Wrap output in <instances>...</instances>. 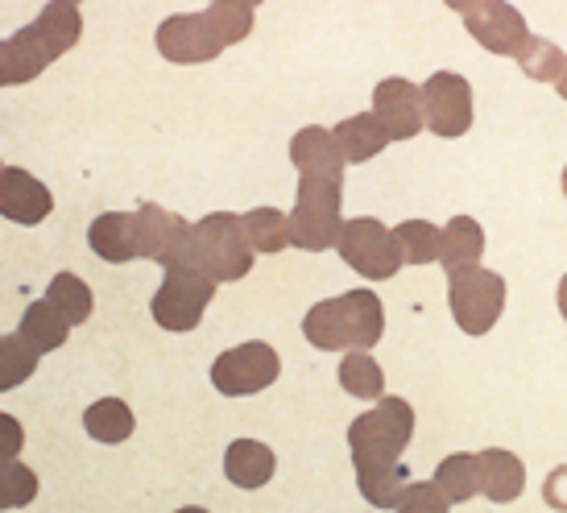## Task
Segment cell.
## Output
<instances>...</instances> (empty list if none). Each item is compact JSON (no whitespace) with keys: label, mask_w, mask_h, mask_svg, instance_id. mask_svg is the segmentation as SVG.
I'll list each match as a JSON object with an SVG mask.
<instances>
[{"label":"cell","mask_w":567,"mask_h":513,"mask_svg":"<svg viewBox=\"0 0 567 513\" xmlns=\"http://www.w3.org/2000/svg\"><path fill=\"white\" fill-rule=\"evenodd\" d=\"M476 472H481V493H485L493 505H509V501L522 497L526 489V468L514 451L505 448H488L476 451Z\"/></svg>","instance_id":"obj_16"},{"label":"cell","mask_w":567,"mask_h":513,"mask_svg":"<svg viewBox=\"0 0 567 513\" xmlns=\"http://www.w3.org/2000/svg\"><path fill=\"white\" fill-rule=\"evenodd\" d=\"M83 427L95 443H125L133 435V410L121 398H100V402L87 406Z\"/></svg>","instance_id":"obj_25"},{"label":"cell","mask_w":567,"mask_h":513,"mask_svg":"<svg viewBox=\"0 0 567 513\" xmlns=\"http://www.w3.org/2000/svg\"><path fill=\"white\" fill-rule=\"evenodd\" d=\"M344 183H323V178H299V203L290 212V245L307 253L336 249V240L344 233L340 219V195Z\"/></svg>","instance_id":"obj_4"},{"label":"cell","mask_w":567,"mask_h":513,"mask_svg":"<svg viewBox=\"0 0 567 513\" xmlns=\"http://www.w3.org/2000/svg\"><path fill=\"white\" fill-rule=\"evenodd\" d=\"M559 315L567 319V274L559 278Z\"/></svg>","instance_id":"obj_39"},{"label":"cell","mask_w":567,"mask_h":513,"mask_svg":"<svg viewBox=\"0 0 567 513\" xmlns=\"http://www.w3.org/2000/svg\"><path fill=\"white\" fill-rule=\"evenodd\" d=\"M435 484H440V493L452 505L456 501H473L481 493V472H476V455L468 451H456V455H447L440 468H435Z\"/></svg>","instance_id":"obj_27"},{"label":"cell","mask_w":567,"mask_h":513,"mask_svg":"<svg viewBox=\"0 0 567 513\" xmlns=\"http://www.w3.org/2000/svg\"><path fill=\"white\" fill-rule=\"evenodd\" d=\"M385 331V311L373 290H348L340 298L316 302L302 319V336L319 352H369Z\"/></svg>","instance_id":"obj_1"},{"label":"cell","mask_w":567,"mask_h":513,"mask_svg":"<svg viewBox=\"0 0 567 513\" xmlns=\"http://www.w3.org/2000/svg\"><path fill=\"white\" fill-rule=\"evenodd\" d=\"M443 4H447V9H456V13H468L476 0H443Z\"/></svg>","instance_id":"obj_38"},{"label":"cell","mask_w":567,"mask_h":513,"mask_svg":"<svg viewBox=\"0 0 567 513\" xmlns=\"http://www.w3.org/2000/svg\"><path fill=\"white\" fill-rule=\"evenodd\" d=\"M290 162L299 178H323V183H344V150L336 145V133L319 125H307L290 137Z\"/></svg>","instance_id":"obj_15"},{"label":"cell","mask_w":567,"mask_h":513,"mask_svg":"<svg viewBox=\"0 0 567 513\" xmlns=\"http://www.w3.org/2000/svg\"><path fill=\"white\" fill-rule=\"evenodd\" d=\"M481 253H485V233H481V224L473 216H456L440 233V265L447 274L481 265Z\"/></svg>","instance_id":"obj_20"},{"label":"cell","mask_w":567,"mask_h":513,"mask_svg":"<svg viewBox=\"0 0 567 513\" xmlns=\"http://www.w3.org/2000/svg\"><path fill=\"white\" fill-rule=\"evenodd\" d=\"M423 121L435 137H464L473 125V88L456 71H435L423 83Z\"/></svg>","instance_id":"obj_10"},{"label":"cell","mask_w":567,"mask_h":513,"mask_svg":"<svg viewBox=\"0 0 567 513\" xmlns=\"http://www.w3.org/2000/svg\"><path fill=\"white\" fill-rule=\"evenodd\" d=\"M447 510H452V501L443 497L435 481L406 484V493H402V501H398V513H447Z\"/></svg>","instance_id":"obj_35"},{"label":"cell","mask_w":567,"mask_h":513,"mask_svg":"<svg viewBox=\"0 0 567 513\" xmlns=\"http://www.w3.org/2000/svg\"><path fill=\"white\" fill-rule=\"evenodd\" d=\"M190 236L195 224L158 203H145L137 212V257H150L162 269H190Z\"/></svg>","instance_id":"obj_9"},{"label":"cell","mask_w":567,"mask_h":513,"mask_svg":"<svg viewBox=\"0 0 567 513\" xmlns=\"http://www.w3.org/2000/svg\"><path fill=\"white\" fill-rule=\"evenodd\" d=\"M555 88H559V95H564V100H567V66H564V75L555 79Z\"/></svg>","instance_id":"obj_40"},{"label":"cell","mask_w":567,"mask_h":513,"mask_svg":"<svg viewBox=\"0 0 567 513\" xmlns=\"http://www.w3.org/2000/svg\"><path fill=\"white\" fill-rule=\"evenodd\" d=\"M447 307L464 336H485L505 311V278L485 265L447 274Z\"/></svg>","instance_id":"obj_5"},{"label":"cell","mask_w":567,"mask_h":513,"mask_svg":"<svg viewBox=\"0 0 567 513\" xmlns=\"http://www.w3.org/2000/svg\"><path fill=\"white\" fill-rule=\"evenodd\" d=\"M245 233L257 253H282L290 245V216L278 207H252L245 212Z\"/></svg>","instance_id":"obj_29"},{"label":"cell","mask_w":567,"mask_h":513,"mask_svg":"<svg viewBox=\"0 0 567 513\" xmlns=\"http://www.w3.org/2000/svg\"><path fill=\"white\" fill-rule=\"evenodd\" d=\"M237 4H249V9H257V4H261V0H237Z\"/></svg>","instance_id":"obj_42"},{"label":"cell","mask_w":567,"mask_h":513,"mask_svg":"<svg viewBox=\"0 0 567 513\" xmlns=\"http://www.w3.org/2000/svg\"><path fill=\"white\" fill-rule=\"evenodd\" d=\"M336 249H340V257L348 261V269H357V274L369 281L394 278L398 265H402L394 233L373 216L344 219V233H340V240H336Z\"/></svg>","instance_id":"obj_7"},{"label":"cell","mask_w":567,"mask_h":513,"mask_svg":"<svg viewBox=\"0 0 567 513\" xmlns=\"http://www.w3.org/2000/svg\"><path fill=\"white\" fill-rule=\"evenodd\" d=\"M464 30L473 33L488 54H502V59H518L522 47L530 42L526 17L509 0H476L473 9L464 13Z\"/></svg>","instance_id":"obj_12"},{"label":"cell","mask_w":567,"mask_h":513,"mask_svg":"<svg viewBox=\"0 0 567 513\" xmlns=\"http://www.w3.org/2000/svg\"><path fill=\"white\" fill-rule=\"evenodd\" d=\"M564 195H567V171H564Z\"/></svg>","instance_id":"obj_44"},{"label":"cell","mask_w":567,"mask_h":513,"mask_svg":"<svg viewBox=\"0 0 567 513\" xmlns=\"http://www.w3.org/2000/svg\"><path fill=\"white\" fill-rule=\"evenodd\" d=\"M59 4H75V9H80V4H83V0H59Z\"/></svg>","instance_id":"obj_43"},{"label":"cell","mask_w":567,"mask_h":513,"mask_svg":"<svg viewBox=\"0 0 567 513\" xmlns=\"http://www.w3.org/2000/svg\"><path fill=\"white\" fill-rule=\"evenodd\" d=\"M66 331H71V324H66L63 315L50 307L47 298H38V302H30L25 307V315H21V336L47 357V352H54V348H63L66 343Z\"/></svg>","instance_id":"obj_23"},{"label":"cell","mask_w":567,"mask_h":513,"mask_svg":"<svg viewBox=\"0 0 567 513\" xmlns=\"http://www.w3.org/2000/svg\"><path fill=\"white\" fill-rule=\"evenodd\" d=\"M207 17H212V25L220 30L224 47H237L252 33V9L249 4H237V0H212L207 4Z\"/></svg>","instance_id":"obj_34"},{"label":"cell","mask_w":567,"mask_h":513,"mask_svg":"<svg viewBox=\"0 0 567 513\" xmlns=\"http://www.w3.org/2000/svg\"><path fill=\"white\" fill-rule=\"evenodd\" d=\"M87 245L95 257H104L109 265H125L137 257V216L128 212H104L92 219L87 228Z\"/></svg>","instance_id":"obj_18"},{"label":"cell","mask_w":567,"mask_h":513,"mask_svg":"<svg viewBox=\"0 0 567 513\" xmlns=\"http://www.w3.org/2000/svg\"><path fill=\"white\" fill-rule=\"evenodd\" d=\"M38 360H42V352L21 331L17 336H0V393L25 386L38 373Z\"/></svg>","instance_id":"obj_26"},{"label":"cell","mask_w":567,"mask_h":513,"mask_svg":"<svg viewBox=\"0 0 567 513\" xmlns=\"http://www.w3.org/2000/svg\"><path fill=\"white\" fill-rule=\"evenodd\" d=\"M25 448V431L13 414H0V460H17Z\"/></svg>","instance_id":"obj_36"},{"label":"cell","mask_w":567,"mask_h":513,"mask_svg":"<svg viewBox=\"0 0 567 513\" xmlns=\"http://www.w3.org/2000/svg\"><path fill=\"white\" fill-rule=\"evenodd\" d=\"M38 497V472L21 460H0V510H21Z\"/></svg>","instance_id":"obj_33"},{"label":"cell","mask_w":567,"mask_h":513,"mask_svg":"<svg viewBox=\"0 0 567 513\" xmlns=\"http://www.w3.org/2000/svg\"><path fill=\"white\" fill-rule=\"evenodd\" d=\"M278 373H282L278 352L266 340H249L216 357V365H212V386L220 389V393H228V398H249V393H261V389L274 386Z\"/></svg>","instance_id":"obj_8"},{"label":"cell","mask_w":567,"mask_h":513,"mask_svg":"<svg viewBox=\"0 0 567 513\" xmlns=\"http://www.w3.org/2000/svg\"><path fill=\"white\" fill-rule=\"evenodd\" d=\"M174 513H207V510H199V505H187V510H174Z\"/></svg>","instance_id":"obj_41"},{"label":"cell","mask_w":567,"mask_h":513,"mask_svg":"<svg viewBox=\"0 0 567 513\" xmlns=\"http://www.w3.org/2000/svg\"><path fill=\"white\" fill-rule=\"evenodd\" d=\"M220 50H224V38L212 25L207 9L204 13H174L158 25V54L178 66L212 63V59H220Z\"/></svg>","instance_id":"obj_11"},{"label":"cell","mask_w":567,"mask_h":513,"mask_svg":"<svg viewBox=\"0 0 567 513\" xmlns=\"http://www.w3.org/2000/svg\"><path fill=\"white\" fill-rule=\"evenodd\" d=\"M518 66L535 79V83H555V79L564 75L567 54L555 47V42H547V38H535V33H530V42H526V47H522V54H518Z\"/></svg>","instance_id":"obj_31"},{"label":"cell","mask_w":567,"mask_h":513,"mask_svg":"<svg viewBox=\"0 0 567 513\" xmlns=\"http://www.w3.org/2000/svg\"><path fill=\"white\" fill-rule=\"evenodd\" d=\"M30 30L38 33V42L50 50V59H59V54H66V50L83 38V17L75 4L50 0L47 9L38 13V21H30Z\"/></svg>","instance_id":"obj_21"},{"label":"cell","mask_w":567,"mask_h":513,"mask_svg":"<svg viewBox=\"0 0 567 513\" xmlns=\"http://www.w3.org/2000/svg\"><path fill=\"white\" fill-rule=\"evenodd\" d=\"M340 386L352 393V398H364V402H378L381 393H385V373H381V365L369 352H348L340 360Z\"/></svg>","instance_id":"obj_28"},{"label":"cell","mask_w":567,"mask_h":513,"mask_svg":"<svg viewBox=\"0 0 567 513\" xmlns=\"http://www.w3.org/2000/svg\"><path fill=\"white\" fill-rule=\"evenodd\" d=\"M543 501H547L551 510L567 513V464H559L551 476L543 481Z\"/></svg>","instance_id":"obj_37"},{"label":"cell","mask_w":567,"mask_h":513,"mask_svg":"<svg viewBox=\"0 0 567 513\" xmlns=\"http://www.w3.org/2000/svg\"><path fill=\"white\" fill-rule=\"evenodd\" d=\"M252 240L245 233V216L233 212H212L195 224L190 236V269H199L216 281H237L252 269Z\"/></svg>","instance_id":"obj_3"},{"label":"cell","mask_w":567,"mask_h":513,"mask_svg":"<svg viewBox=\"0 0 567 513\" xmlns=\"http://www.w3.org/2000/svg\"><path fill=\"white\" fill-rule=\"evenodd\" d=\"M54 63L50 59V50L38 42V33L25 25V30H17L13 38H4L0 42V88H13V83H30L38 79L47 66Z\"/></svg>","instance_id":"obj_17"},{"label":"cell","mask_w":567,"mask_h":513,"mask_svg":"<svg viewBox=\"0 0 567 513\" xmlns=\"http://www.w3.org/2000/svg\"><path fill=\"white\" fill-rule=\"evenodd\" d=\"M402 468H378V472H357V489L373 510H398V501L406 493Z\"/></svg>","instance_id":"obj_32"},{"label":"cell","mask_w":567,"mask_h":513,"mask_svg":"<svg viewBox=\"0 0 567 513\" xmlns=\"http://www.w3.org/2000/svg\"><path fill=\"white\" fill-rule=\"evenodd\" d=\"M398 253L406 265H431L440 261V228L426 224V219H406L394 228Z\"/></svg>","instance_id":"obj_30"},{"label":"cell","mask_w":567,"mask_h":513,"mask_svg":"<svg viewBox=\"0 0 567 513\" xmlns=\"http://www.w3.org/2000/svg\"><path fill=\"white\" fill-rule=\"evenodd\" d=\"M336 145L344 150V162H369L390 145V133L373 112H357L336 125Z\"/></svg>","instance_id":"obj_22"},{"label":"cell","mask_w":567,"mask_h":513,"mask_svg":"<svg viewBox=\"0 0 567 513\" xmlns=\"http://www.w3.org/2000/svg\"><path fill=\"white\" fill-rule=\"evenodd\" d=\"M373 116H378L390 141H410L426 129L423 121V88H414L410 79L394 75L381 79L373 92Z\"/></svg>","instance_id":"obj_13"},{"label":"cell","mask_w":567,"mask_h":513,"mask_svg":"<svg viewBox=\"0 0 567 513\" xmlns=\"http://www.w3.org/2000/svg\"><path fill=\"white\" fill-rule=\"evenodd\" d=\"M54 212V195H50L47 183H38L30 171L21 166H4L0 171V216L13 219V224H42V219Z\"/></svg>","instance_id":"obj_14"},{"label":"cell","mask_w":567,"mask_h":513,"mask_svg":"<svg viewBox=\"0 0 567 513\" xmlns=\"http://www.w3.org/2000/svg\"><path fill=\"white\" fill-rule=\"evenodd\" d=\"M410 439H414V406L402 398H385V393L369 414L352 419L348 427V448H352L357 472L398 468V455L410 448Z\"/></svg>","instance_id":"obj_2"},{"label":"cell","mask_w":567,"mask_h":513,"mask_svg":"<svg viewBox=\"0 0 567 513\" xmlns=\"http://www.w3.org/2000/svg\"><path fill=\"white\" fill-rule=\"evenodd\" d=\"M274 468H278V455L257 439H237L224 451V476L237 489H261L274 476Z\"/></svg>","instance_id":"obj_19"},{"label":"cell","mask_w":567,"mask_h":513,"mask_svg":"<svg viewBox=\"0 0 567 513\" xmlns=\"http://www.w3.org/2000/svg\"><path fill=\"white\" fill-rule=\"evenodd\" d=\"M212 298H216V281L207 274H199V269H166L158 295L150 302V315L166 331H190V327H199Z\"/></svg>","instance_id":"obj_6"},{"label":"cell","mask_w":567,"mask_h":513,"mask_svg":"<svg viewBox=\"0 0 567 513\" xmlns=\"http://www.w3.org/2000/svg\"><path fill=\"white\" fill-rule=\"evenodd\" d=\"M47 302L59 315H63V319L71 327H75V324H87V319H92V307H95V298H92V290H87V281H83L80 274H66V269L50 278Z\"/></svg>","instance_id":"obj_24"}]
</instances>
